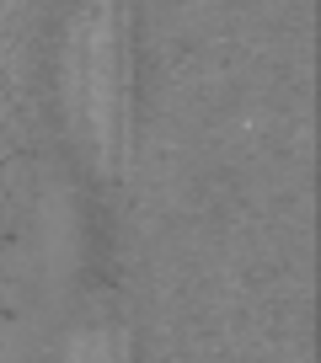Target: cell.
<instances>
[{"label": "cell", "mask_w": 321, "mask_h": 363, "mask_svg": "<svg viewBox=\"0 0 321 363\" xmlns=\"http://www.w3.org/2000/svg\"><path fill=\"white\" fill-rule=\"evenodd\" d=\"M65 91L97 150L124 134V0H75L65 33Z\"/></svg>", "instance_id": "obj_1"}]
</instances>
